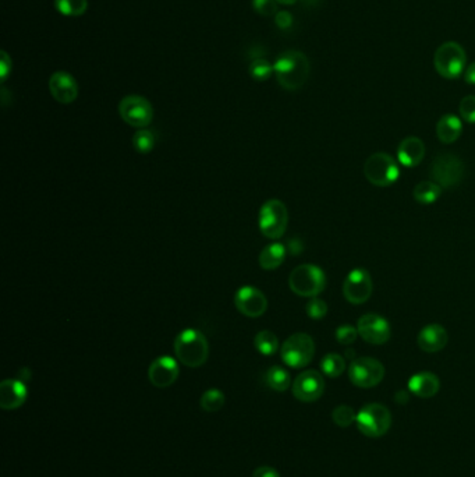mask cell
Here are the masks:
<instances>
[{
	"instance_id": "obj_29",
	"label": "cell",
	"mask_w": 475,
	"mask_h": 477,
	"mask_svg": "<svg viewBox=\"0 0 475 477\" xmlns=\"http://www.w3.org/2000/svg\"><path fill=\"white\" fill-rule=\"evenodd\" d=\"M56 10L67 17L82 15L88 8V0H54Z\"/></svg>"
},
{
	"instance_id": "obj_23",
	"label": "cell",
	"mask_w": 475,
	"mask_h": 477,
	"mask_svg": "<svg viewBox=\"0 0 475 477\" xmlns=\"http://www.w3.org/2000/svg\"><path fill=\"white\" fill-rule=\"evenodd\" d=\"M286 258V249L282 243H272L266 247L259 254V265L266 270L272 271L279 268Z\"/></svg>"
},
{
	"instance_id": "obj_14",
	"label": "cell",
	"mask_w": 475,
	"mask_h": 477,
	"mask_svg": "<svg viewBox=\"0 0 475 477\" xmlns=\"http://www.w3.org/2000/svg\"><path fill=\"white\" fill-rule=\"evenodd\" d=\"M292 390L296 399L301 402H315L325 392V380L317 370H307L297 376Z\"/></svg>"
},
{
	"instance_id": "obj_7",
	"label": "cell",
	"mask_w": 475,
	"mask_h": 477,
	"mask_svg": "<svg viewBox=\"0 0 475 477\" xmlns=\"http://www.w3.org/2000/svg\"><path fill=\"white\" fill-rule=\"evenodd\" d=\"M289 223V212L286 205L280 200L266 201L259 211V230L261 233L272 240L280 239Z\"/></svg>"
},
{
	"instance_id": "obj_40",
	"label": "cell",
	"mask_w": 475,
	"mask_h": 477,
	"mask_svg": "<svg viewBox=\"0 0 475 477\" xmlns=\"http://www.w3.org/2000/svg\"><path fill=\"white\" fill-rule=\"evenodd\" d=\"M465 80L467 84L475 85V61L472 63L465 71Z\"/></svg>"
},
{
	"instance_id": "obj_38",
	"label": "cell",
	"mask_w": 475,
	"mask_h": 477,
	"mask_svg": "<svg viewBox=\"0 0 475 477\" xmlns=\"http://www.w3.org/2000/svg\"><path fill=\"white\" fill-rule=\"evenodd\" d=\"M1 59H0V71H1V81H4L11 71V59L6 52H1Z\"/></svg>"
},
{
	"instance_id": "obj_22",
	"label": "cell",
	"mask_w": 475,
	"mask_h": 477,
	"mask_svg": "<svg viewBox=\"0 0 475 477\" xmlns=\"http://www.w3.org/2000/svg\"><path fill=\"white\" fill-rule=\"evenodd\" d=\"M462 133H463V123L459 116L448 113V115H444L438 120L437 135L441 142L452 144L460 138Z\"/></svg>"
},
{
	"instance_id": "obj_13",
	"label": "cell",
	"mask_w": 475,
	"mask_h": 477,
	"mask_svg": "<svg viewBox=\"0 0 475 477\" xmlns=\"http://www.w3.org/2000/svg\"><path fill=\"white\" fill-rule=\"evenodd\" d=\"M359 335L371 345H384L392 337L391 324L379 314H365L357 323Z\"/></svg>"
},
{
	"instance_id": "obj_39",
	"label": "cell",
	"mask_w": 475,
	"mask_h": 477,
	"mask_svg": "<svg viewBox=\"0 0 475 477\" xmlns=\"http://www.w3.org/2000/svg\"><path fill=\"white\" fill-rule=\"evenodd\" d=\"M252 477H280L276 469L271 467H259L254 471Z\"/></svg>"
},
{
	"instance_id": "obj_12",
	"label": "cell",
	"mask_w": 475,
	"mask_h": 477,
	"mask_svg": "<svg viewBox=\"0 0 475 477\" xmlns=\"http://www.w3.org/2000/svg\"><path fill=\"white\" fill-rule=\"evenodd\" d=\"M374 292L371 274L365 268H356L349 272L343 284V295L352 304H363L370 300Z\"/></svg>"
},
{
	"instance_id": "obj_31",
	"label": "cell",
	"mask_w": 475,
	"mask_h": 477,
	"mask_svg": "<svg viewBox=\"0 0 475 477\" xmlns=\"http://www.w3.org/2000/svg\"><path fill=\"white\" fill-rule=\"evenodd\" d=\"M248 70H250L251 77L257 81H266L275 73L273 64H271L266 59H261V57L254 59L250 63Z\"/></svg>"
},
{
	"instance_id": "obj_37",
	"label": "cell",
	"mask_w": 475,
	"mask_h": 477,
	"mask_svg": "<svg viewBox=\"0 0 475 477\" xmlns=\"http://www.w3.org/2000/svg\"><path fill=\"white\" fill-rule=\"evenodd\" d=\"M275 22L280 29H287L293 24V15L289 11H278L275 14Z\"/></svg>"
},
{
	"instance_id": "obj_35",
	"label": "cell",
	"mask_w": 475,
	"mask_h": 477,
	"mask_svg": "<svg viewBox=\"0 0 475 477\" xmlns=\"http://www.w3.org/2000/svg\"><path fill=\"white\" fill-rule=\"evenodd\" d=\"M460 117L467 123H475V95H467L462 99L459 106Z\"/></svg>"
},
{
	"instance_id": "obj_41",
	"label": "cell",
	"mask_w": 475,
	"mask_h": 477,
	"mask_svg": "<svg viewBox=\"0 0 475 477\" xmlns=\"http://www.w3.org/2000/svg\"><path fill=\"white\" fill-rule=\"evenodd\" d=\"M297 0H276V3H279V4H285V6H292V4H294Z\"/></svg>"
},
{
	"instance_id": "obj_42",
	"label": "cell",
	"mask_w": 475,
	"mask_h": 477,
	"mask_svg": "<svg viewBox=\"0 0 475 477\" xmlns=\"http://www.w3.org/2000/svg\"><path fill=\"white\" fill-rule=\"evenodd\" d=\"M304 1H306V3H308V4H312V3H315L317 0H304Z\"/></svg>"
},
{
	"instance_id": "obj_6",
	"label": "cell",
	"mask_w": 475,
	"mask_h": 477,
	"mask_svg": "<svg viewBox=\"0 0 475 477\" xmlns=\"http://www.w3.org/2000/svg\"><path fill=\"white\" fill-rule=\"evenodd\" d=\"M315 355L314 339L304 332L289 337L280 349V356L285 365L292 369H303L308 366Z\"/></svg>"
},
{
	"instance_id": "obj_10",
	"label": "cell",
	"mask_w": 475,
	"mask_h": 477,
	"mask_svg": "<svg viewBox=\"0 0 475 477\" xmlns=\"http://www.w3.org/2000/svg\"><path fill=\"white\" fill-rule=\"evenodd\" d=\"M385 366L374 358H357L349 367V379L359 388H372L382 383Z\"/></svg>"
},
{
	"instance_id": "obj_16",
	"label": "cell",
	"mask_w": 475,
	"mask_h": 477,
	"mask_svg": "<svg viewBox=\"0 0 475 477\" xmlns=\"http://www.w3.org/2000/svg\"><path fill=\"white\" fill-rule=\"evenodd\" d=\"M180 369L177 362L170 356H160L155 359L148 370L149 381L156 388H167L177 380Z\"/></svg>"
},
{
	"instance_id": "obj_15",
	"label": "cell",
	"mask_w": 475,
	"mask_h": 477,
	"mask_svg": "<svg viewBox=\"0 0 475 477\" xmlns=\"http://www.w3.org/2000/svg\"><path fill=\"white\" fill-rule=\"evenodd\" d=\"M234 304L237 310L250 318L261 317L268 309V300L265 295L252 286H244L234 295Z\"/></svg>"
},
{
	"instance_id": "obj_9",
	"label": "cell",
	"mask_w": 475,
	"mask_h": 477,
	"mask_svg": "<svg viewBox=\"0 0 475 477\" xmlns=\"http://www.w3.org/2000/svg\"><path fill=\"white\" fill-rule=\"evenodd\" d=\"M432 177L442 189H453L465 177V163L455 154H441L432 162Z\"/></svg>"
},
{
	"instance_id": "obj_3",
	"label": "cell",
	"mask_w": 475,
	"mask_h": 477,
	"mask_svg": "<svg viewBox=\"0 0 475 477\" xmlns=\"http://www.w3.org/2000/svg\"><path fill=\"white\" fill-rule=\"evenodd\" d=\"M289 286L297 296L317 298L326 288V275L318 265L303 264L292 271Z\"/></svg>"
},
{
	"instance_id": "obj_11",
	"label": "cell",
	"mask_w": 475,
	"mask_h": 477,
	"mask_svg": "<svg viewBox=\"0 0 475 477\" xmlns=\"http://www.w3.org/2000/svg\"><path fill=\"white\" fill-rule=\"evenodd\" d=\"M120 117L130 126L145 129L153 119V108L148 99L140 95H128L119 103Z\"/></svg>"
},
{
	"instance_id": "obj_28",
	"label": "cell",
	"mask_w": 475,
	"mask_h": 477,
	"mask_svg": "<svg viewBox=\"0 0 475 477\" xmlns=\"http://www.w3.org/2000/svg\"><path fill=\"white\" fill-rule=\"evenodd\" d=\"M199 405L208 413L218 412L225 405V394L218 388H211L202 394Z\"/></svg>"
},
{
	"instance_id": "obj_2",
	"label": "cell",
	"mask_w": 475,
	"mask_h": 477,
	"mask_svg": "<svg viewBox=\"0 0 475 477\" xmlns=\"http://www.w3.org/2000/svg\"><path fill=\"white\" fill-rule=\"evenodd\" d=\"M174 353L184 366L197 369L208 360L209 345L202 332L188 328L176 337Z\"/></svg>"
},
{
	"instance_id": "obj_25",
	"label": "cell",
	"mask_w": 475,
	"mask_h": 477,
	"mask_svg": "<svg viewBox=\"0 0 475 477\" xmlns=\"http://www.w3.org/2000/svg\"><path fill=\"white\" fill-rule=\"evenodd\" d=\"M265 383L266 386L278 392H285L289 390L292 384V377L287 370H285L280 366H272L266 373H265Z\"/></svg>"
},
{
	"instance_id": "obj_5",
	"label": "cell",
	"mask_w": 475,
	"mask_h": 477,
	"mask_svg": "<svg viewBox=\"0 0 475 477\" xmlns=\"http://www.w3.org/2000/svg\"><path fill=\"white\" fill-rule=\"evenodd\" d=\"M364 175L371 184L389 187L399 180L400 169L392 155L386 152H377L365 161Z\"/></svg>"
},
{
	"instance_id": "obj_27",
	"label": "cell",
	"mask_w": 475,
	"mask_h": 477,
	"mask_svg": "<svg viewBox=\"0 0 475 477\" xmlns=\"http://www.w3.org/2000/svg\"><path fill=\"white\" fill-rule=\"evenodd\" d=\"M321 370L325 376H328L331 379H336L345 373L346 360L343 356H340L338 353H329L322 359Z\"/></svg>"
},
{
	"instance_id": "obj_17",
	"label": "cell",
	"mask_w": 475,
	"mask_h": 477,
	"mask_svg": "<svg viewBox=\"0 0 475 477\" xmlns=\"http://www.w3.org/2000/svg\"><path fill=\"white\" fill-rule=\"evenodd\" d=\"M52 96L60 103H71L78 96V84L67 71H56L49 80Z\"/></svg>"
},
{
	"instance_id": "obj_24",
	"label": "cell",
	"mask_w": 475,
	"mask_h": 477,
	"mask_svg": "<svg viewBox=\"0 0 475 477\" xmlns=\"http://www.w3.org/2000/svg\"><path fill=\"white\" fill-rule=\"evenodd\" d=\"M441 194H442V187L437 184L435 182H421L413 190L414 200L423 205L434 204L435 201H438Z\"/></svg>"
},
{
	"instance_id": "obj_1",
	"label": "cell",
	"mask_w": 475,
	"mask_h": 477,
	"mask_svg": "<svg viewBox=\"0 0 475 477\" xmlns=\"http://www.w3.org/2000/svg\"><path fill=\"white\" fill-rule=\"evenodd\" d=\"M278 82L289 91L301 88L310 74L308 57L299 50L283 52L273 63Z\"/></svg>"
},
{
	"instance_id": "obj_34",
	"label": "cell",
	"mask_w": 475,
	"mask_h": 477,
	"mask_svg": "<svg viewBox=\"0 0 475 477\" xmlns=\"http://www.w3.org/2000/svg\"><path fill=\"white\" fill-rule=\"evenodd\" d=\"M359 337V331H357V327H353V325H342L336 330V339L340 345H352L356 342Z\"/></svg>"
},
{
	"instance_id": "obj_8",
	"label": "cell",
	"mask_w": 475,
	"mask_h": 477,
	"mask_svg": "<svg viewBox=\"0 0 475 477\" xmlns=\"http://www.w3.org/2000/svg\"><path fill=\"white\" fill-rule=\"evenodd\" d=\"M392 426L389 409L381 404H368L357 415L359 430L371 439L382 437Z\"/></svg>"
},
{
	"instance_id": "obj_20",
	"label": "cell",
	"mask_w": 475,
	"mask_h": 477,
	"mask_svg": "<svg viewBox=\"0 0 475 477\" xmlns=\"http://www.w3.org/2000/svg\"><path fill=\"white\" fill-rule=\"evenodd\" d=\"M425 156V145L419 137H406L398 148V159L403 166L414 168L423 162Z\"/></svg>"
},
{
	"instance_id": "obj_26",
	"label": "cell",
	"mask_w": 475,
	"mask_h": 477,
	"mask_svg": "<svg viewBox=\"0 0 475 477\" xmlns=\"http://www.w3.org/2000/svg\"><path fill=\"white\" fill-rule=\"evenodd\" d=\"M254 346L255 349L264 355V356H272L278 352L279 348V341L278 337L268 330H264L255 335L254 339Z\"/></svg>"
},
{
	"instance_id": "obj_36",
	"label": "cell",
	"mask_w": 475,
	"mask_h": 477,
	"mask_svg": "<svg viewBox=\"0 0 475 477\" xmlns=\"http://www.w3.org/2000/svg\"><path fill=\"white\" fill-rule=\"evenodd\" d=\"M252 7L261 15L269 17L278 13V3L276 0H252Z\"/></svg>"
},
{
	"instance_id": "obj_21",
	"label": "cell",
	"mask_w": 475,
	"mask_h": 477,
	"mask_svg": "<svg viewBox=\"0 0 475 477\" xmlns=\"http://www.w3.org/2000/svg\"><path fill=\"white\" fill-rule=\"evenodd\" d=\"M441 388L439 379L430 372L414 374L409 381V390L419 398H432Z\"/></svg>"
},
{
	"instance_id": "obj_33",
	"label": "cell",
	"mask_w": 475,
	"mask_h": 477,
	"mask_svg": "<svg viewBox=\"0 0 475 477\" xmlns=\"http://www.w3.org/2000/svg\"><path fill=\"white\" fill-rule=\"evenodd\" d=\"M306 310H307V314H308L310 318H312V320H322L328 314V304L322 299L312 298L308 302Z\"/></svg>"
},
{
	"instance_id": "obj_32",
	"label": "cell",
	"mask_w": 475,
	"mask_h": 477,
	"mask_svg": "<svg viewBox=\"0 0 475 477\" xmlns=\"http://www.w3.org/2000/svg\"><path fill=\"white\" fill-rule=\"evenodd\" d=\"M332 419H333L335 425H338L339 427H349L354 422H357V415L354 413L353 408H350L347 405H340L333 411Z\"/></svg>"
},
{
	"instance_id": "obj_18",
	"label": "cell",
	"mask_w": 475,
	"mask_h": 477,
	"mask_svg": "<svg viewBox=\"0 0 475 477\" xmlns=\"http://www.w3.org/2000/svg\"><path fill=\"white\" fill-rule=\"evenodd\" d=\"M28 390L21 380H4L0 384V408L4 411H14L22 406L27 401Z\"/></svg>"
},
{
	"instance_id": "obj_19",
	"label": "cell",
	"mask_w": 475,
	"mask_h": 477,
	"mask_svg": "<svg viewBox=\"0 0 475 477\" xmlns=\"http://www.w3.org/2000/svg\"><path fill=\"white\" fill-rule=\"evenodd\" d=\"M448 341L449 335L446 330L439 324L425 325L417 337L419 348L427 353L441 352L448 345Z\"/></svg>"
},
{
	"instance_id": "obj_4",
	"label": "cell",
	"mask_w": 475,
	"mask_h": 477,
	"mask_svg": "<svg viewBox=\"0 0 475 477\" xmlns=\"http://www.w3.org/2000/svg\"><path fill=\"white\" fill-rule=\"evenodd\" d=\"M434 64L439 75L448 80H456L466 71V50L458 42L442 43L434 56Z\"/></svg>"
},
{
	"instance_id": "obj_30",
	"label": "cell",
	"mask_w": 475,
	"mask_h": 477,
	"mask_svg": "<svg viewBox=\"0 0 475 477\" xmlns=\"http://www.w3.org/2000/svg\"><path fill=\"white\" fill-rule=\"evenodd\" d=\"M133 147L140 154H149L155 147L153 133L146 129H140L133 135Z\"/></svg>"
}]
</instances>
